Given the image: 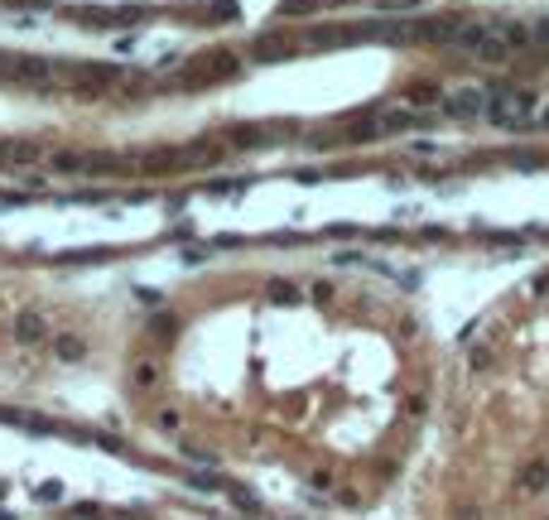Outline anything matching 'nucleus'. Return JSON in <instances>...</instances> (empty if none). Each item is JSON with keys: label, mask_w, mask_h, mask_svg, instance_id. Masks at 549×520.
Returning a JSON list of instances; mask_svg holds the SVG:
<instances>
[{"label": "nucleus", "mask_w": 549, "mask_h": 520, "mask_svg": "<svg viewBox=\"0 0 549 520\" xmlns=\"http://www.w3.org/2000/svg\"><path fill=\"white\" fill-rule=\"evenodd\" d=\"M15 337H20V342H44V337H49V323H44V313H39V308H25V313H15Z\"/></svg>", "instance_id": "obj_1"}, {"label": "nucleus", "mask_w": 549, "mask_h": 520, "mask_svg": "<svg viewBox=\"0 0 549 520\" xmlns=\"http://www.w3.org/2000/svg\"><path fill=\"white\" fill-rule=\"evenodd\" d=\"M10 68H15V78H25V83H49V78H54V63H44V58H15Z\"/></svg>", "instance_id": "obj_2"}, {"label": "nucleus", "mask_w": 549, "mask_h": 520, "mask_svg": "<svg viewBox=\"0 0 549 520\" xmlns=\"http://www.w3.org/2000/svg\"><path fill=\"white\" fill-rule=\"evenodd\" d=\"M482 107H487V92H453V97H443V111H453V116H472Z\"/></svg>", "instance_id": "obj_3"}, {"label": "nucleus", "mask_w": 549, "mask_h": 520, "mask_svg": "<svg viewBox=\"0 0 549 520\" xmlns=\"http://www.w3.org/2000/svg\"><path fill=\"white\" fill-rule=\"evenodd\" d=\"M251 54H255V58H284V54H294V44H289V39H279V34H265V39H255V44H251Z\"/></svg>", "instance_id": "obj_4"}, {"label": "nucleus", "mask_w": 549, "mask_h": 520, "mask_svg": "<svg viewBox=\"0 0 549 520\" xmlns=\"http://www.w3.org/2000/svg\"><path fill=\"white\" fill-rule=\"evenodd\" d=\"M511 54H516V49H511L506 39H482V44H477V58H482V63H506Z\"/></svg>", "instance_id": "obj_5"}, {"label": "nucleus", "mask_w": 549, "mask_h": 520, "mask_svg": "<svg viewBox=\"0 0 549 520\" xmlns=\"http://www.w3.org/2000/svg\"><path fill=\"white\" fill-rule=\"evenodd\" d=\"M521 487L525 492H535V487H545V463H535L530 472H521Z\"/></svg>", "instance_id": "obj_6"}, {"label": "nucleus", "mask_w": 549, "mask_h": 520, "mask_svg": "<svg viewBox=\"0 0 549 520\" xmlns=\"http://www.w3.org/2000/svg\"><path fill=\"white\" fill-rule=\"evenodd\" d=\"M540 131H549V102H545V111H540V121H535Z\"/></svg>", "instance_id": "obj_7"}]
</instances>
